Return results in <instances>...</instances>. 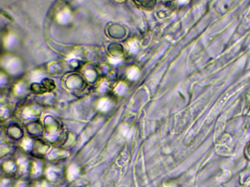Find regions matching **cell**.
<instances>
[{
	"label": "cell",
	"instance_id": "6da1fadb",
	"mask_svg": "<svg viewBox=\"0 0 250 187\" xmlns=\"http://www.w3.org/2000/svg\"><path fill=\"white\" fill-rule=\"evenodd\" d=\"M139 70L135 66L129 67L127 71V76L131 80H136L139 77Z\"/></svg>",
	"mask_w": 250,
	"mask_h": 187
},
{
	"label": "cell",
	"instance_id": "7a4b0ae2",
	"mask_svg": "<svg viewBox=\"0 0 250 187\" xmlns=\"http://www.w3.org/2000/svg\"><path fill=\"white\" fill-rule=\"evenodd\" d=\"M42 84L47 90V91H51L55 88V84L52 79L48 78H45L42 81Z\"/></svg>",
	"mask_w": 250,
	"mask_h": 187
},
{
	"label": "cell",
	"instance_id": "3957f363",
	"mask_svg": "<svg viewBox=\"0 0 250 187\" xmlns=\"http://www.w3.org/2000/svg\"><path fill=\"white\" fill-rule=\"evenodd\" d=\"M31 90L36 94H43L47 92V90L42 84L34 83L31 85Z\"/></svg>",
	"mask_w": 250,
	"mask_h": 187
},
{
	"label": "cell",
	"instance_id": "277c9868",
	"mask_svg": "<svg viewBox=\"0 0 250 187\" xmlns=\"http://www.w3.org/2000/svg\"><path fill=\"white\" fill-rule=\"evenodd\" d=\"M129 46L131 52L135 53L137 51L138 48V45L135 41H131L129 43Z\"/></svg>",
	"mask_w": 250,
	"mask_h": 187
}]
</instances>
